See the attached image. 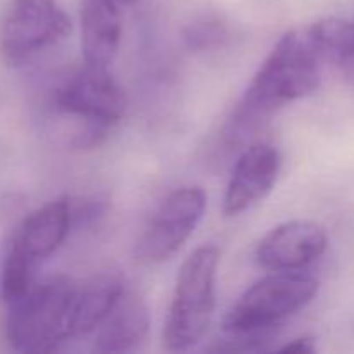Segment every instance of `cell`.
Listing matches in <instances>:
<instances>
[{
  "label": "cell",
  "mask_w": 354,
  "mask_h": 354,
  "mask_svg": "<svg viewBox=\"0 0 354 354\" xmlns=\"http://www.w3.org/2000/svg\"><path fill=\"white\" fill-rule=\"evenodd\" d=\"M322 66L324 61L311 41L308 28L287 31L259 66L232 111V135L242 137L256 130L287 104L317 92L322 82Z\"/></svg>",
  "instance_id": "obj_1"
},
{
  "label": "cell",
  "mask_w": 354,
  "mask_h": 354,
  "mask_svg": "<svg viewBox=\"0 0 354 354\" xmlns=\"http://www.w3.org/2000/svg\"><path fill=\"white\" fill-rule=\"evenodd\" d=\"M76 283L55 275L33 283L26 294L7 303L6 337L14 351L50 353L71 339V310Z\"/></svg>",
  "instance_id": "obj_2"
},
{
  "label": "cell",
  "mask_w": 354,
  "mask_h": 354,
  "mask_svg": "<svg viewBox=\"0 0 354 354\" xmlns=\"http://www.w3.org/2000/svg\"><path fill=\"white\" fill-rule=\"evenodd\" d=\"M218 265L220 249L214 245L197 248L183 261L162 332V346L168 351H185L206 335L216 306Z\"/></svg>",
  "instance_id": "obj_3"
},
{
  "label": "cell",
  "mask_w": 354,
  "mask_h": 354,
  "mask_svg": "<svg viewBox=\"0 0 354 354\" xmlns=\"http://www.w3.org/2000/svg\"><path fill=\"white\" fill-rule=\"evenodd\" d=\"M73 225L69 197H57L24 218L3 261L0 290L6 303L17 299L35 283V270L54 254Z\"/></svg>",
  "instance_id": "obj_4"
},
{
  "label": "cell",
  "mask_w": 354,
  "mask_h": 354,
  "mask_svg": "<svg viewBox=\"0 0 354 354\" xmlns=\"http://www.w3.org/2000/svg\"><path fill=\"white\" fill-rule=\"evenodd\" d=\"M318 292V280L301 272H268L249 287L223 318L227 334H266L306 308Z\"/></svg>",
  "instance_id": "obj_5"
},
{
  "label": "cell",
  "mask_w": 354,
  "mask_h": 354,
  "mask_svg": "<svg viewBox=\"0 0 354 354\" xmlns=\"http://www.w3.org/2000/svg\"><path fill=\"white\" fill-rule=\"evenodd\" d=\"M55 109L85 127L109 135L127 111V95L109 68L83 62L54 90Z\"/></svg>",
  "instance_id": "obj_6"
},
{
  "label": "cell",
  "mask_w": 354,
  "mask_h": 354,
  "mask_svg": "<svg viewBox=\"0 0 354 354\" xmlns=\"http://www.w3.org/2000/svg\"><path fill=\"white\" fill-rule=\"evenodd\" d=\"M73 30L57 0H12L0 26V55L9 66L31 61Z\"/></svg>",
  "instance_id": "obj_7"
},
{
  "label": "cell",
  "mask_w": 354,
  "mask_h": 354,
  "mask_svg": "<svg viewBox=\"0 0 354 354\" xmlns=\"http://www.w3.org/2000/svg\"><path fill=\"white\" fill-rule=\"evenodd\" d=\"M207 196L201 187H183L169 194L149 220L135 244V261L159 265L182 249L203 220Z\"/></svg>",
  "instance_id": "obj_8"
},
{
  "label": "cell",
  "mask_w": 354,
  "mask_h": 354,
  "mask_svg": "<svg viewBox=\"0 0 354 354\" xmlns=\"http://www.w3.org/2000/svg\"><path fill=\"white\" fill-rule=\"evenodd\" d=\"M328 237L322 225L292 220L272 228L256 248V265L265 272H301L327 251Z\"/></svg>",
  "instance_id": "obj_9"
},
{
  "label": "cell",
  "mask_w": 354,
  "mask_h": 354,
  "mask_svg": "<svg viewBox=\"0 0 354 354\" xmlns=\"http://www.w3.org/2000/svg\"><path fill=\"white\" fill-rule=\"evenodd\" d=\"M280 154L273 145L256 144L237 159L223 197L225 216H239L261 203L279 178Z\"/></svg>",
  "instance_id": "obj_10"
},
{
  "label": "cell",
  "mask_w": 354,
  "mask_h": 354,
  "mask_svg": "<svg viewBox=\"0 0 354 354\" xmlns=\"http://www.w3.org/2000/svg\"><path fill=\"white\" fill-rule=\"evenodd\" d=\"M121 3L118 0H83L82 50L83 62L111 68L121 44Z\"/></svg>",
  "instance_id": "obj_11"
},
{
  "label": "cell",
  "mask_w": 354,
  "mask_h": 354,
  "mask_svg": "<svg viewBox=\"0 0 354 354\" xmlns=\"http://www.w3.org/2000/svg\"><path fill=\"white\" fill-rule=\"evenodd\" d=\"M127 292L124 282L118 273L102 272L76 283L71 310V337H83L95 332L113 313Z\"/></svg>",
  "instance_id": "obj_12"
},
{
  "label": "cell",
  "mask_w": 354,
  "mask_h": 354,
  "mask_svg": "<svg viewBox=\"0 0 354 354\" xmlns=\"http://www.w3.org/2000/svg\"><path fill=\"white\" fill-rule=\"evenodd\" d=\"M151 317L144 299L135 292H124L113 313L97 328L93 351L124 353L137 348L147 335Z\"/></svg>",
  "instance_id": "obj_13"
},
{
  "label": "cell",
  "mask_w": 354,
  "mask_h": 354,
  "mask_svg": "<svg viewBox=\"0 0 354 354\" xmlns=\"http://www.w3.org/2000/svg\"><path fill=\"white\" fill-rule=\"evenodd\" d=\"M311 41L322 61L341 69L354 54V23L339 17H327L308 26Z\"/></svg>",
  "instance_id": "obj_14"
},
{
  "label": "cell",
  "mask_w": 354,
  "mask_h": 354,
  "mask_svg": "<svg viewBox=\"0 0 354 354\" xmlns=\"http://www.w3.org/2000/svg\"><path fill=\"white\" fill-rule=\"evenodd\" d=\"M228 37V30L220 19L214 17H204V19L190 23L187 30L183 31V40L187 47L192 50H206V48H214L223 44L225 38Z\"/></svg>",
  "instance_id": "obj_15"
},
{
  "label": "cell",
  "mask_w": 354,
  "mask_h": 354,
  "mask_svg": "<svg viewBox=\"0 0 354 354\" xmlns=\"http://www.w3.org/2000/svg\"><path fill=\"white\" fill-rule=\"evenodd\" d=\"M315 351H317V344H315V339L311 337L294 339L279 349V353L283 354H313Z\"/></svg>",
  "instance_id": "obj_16"
},
{
  "label": "cell",
  "mask_w": 354,
  "mask_h": 354,
  "mask_svg": "<svg viewBox=\"0 0 354 354\" xmlns=\"http://www.w3.org/2000/svg\"><path fill=\"white\" fill-rule=\"evenodd\" d=\"M339 71H341L342 75H344L346 78H348V82H351L353 85H354V54L348 59V62H346V64L342 66V68L339 69Z\"/></svg>",
  "instance_id": "obj_17"
},
{
  "label": "cell",
  "mask_w": 354,
  "mask_h": 354,
  "mask_svg": "<svg viewBox=\"0 0 354 354\" xmlns=\"http://www.w3.org/2000/svg\"><path fill=\"white\" fill-rule=\"evenodd\" d=\"M118 2H120V3H133V2H137V0H118Z\"/></svg>",
  "instance_id": "obj_18"
}]
</instances>
